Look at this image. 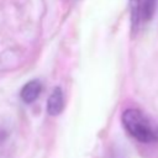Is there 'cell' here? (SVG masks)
<instances>
[{
    "instance_id": "1",
    "label": "cell",
    "mask_w": 158,
    "mask_h": 158,
    "mask_svg": "<svg viewBox=\"0 0 158 158\" xmlns=\"http://www.w3.org/2000/svg\"><path fill=\"white\" fill-rule=\"evenodd\" d=\"M122 125L127 133L142 143L158 141V126L138 109H126L121 116Z\"/></svg>"
},
{
    "instance_id": "2",
    "label": "cell",
    "mask_w": 158,
    "mask_h": 158,
    "mask_svg": "<svg viewBox=\"0 0 158 158\" xmlns=\"http://www.w3.org/2000/svg\"><path fill=\"white\" fill-rule=\"evenodd\" d=\"M64 106V98L60 88H54L47 99V112L51 116H57L62 112Z\"/></svg>"
},
{
    "instance_id": "3",
    "label": "cell",
    "mask_w": 158,
    "mask_h": 158,
    "mask_svg": "<svg viewBox=\"0 0 158 158\" xmlns=\"http://www.w3.org/2000/svg\"><path fill=\"white\" fill-rule=\"evenodd\" d=\"M41 90H42V86H41V83L38 80H36V79L35 80H30L21 89L20 96H21V99H22L23 102L31 104V102H33L38 98Z\"/></svg>"
},
{
    "instance_id": "4",
    "label": "cell",
    "mask_w": 158,
    "mask_h": 158,
    "mask_svg": "<svg viewBox=\"0 0 158 158\" xmlns=\"http://www.w3.org/2000/svg\"><path fill=\"white\" fill-rule=\"evenodd\" d=\"M128 2H130L132 28H137L139 21L142 20V0H128Z\"/></svg>"
},
{
    "instance_id": "5",
    "label": "cell",
    "mask_w": 158,
    "mask_h": 158,
    "mask_svg": "<svg viewBox=\"0 0 158 158\" xmlns=\"http://www.w3.org/2000/svg\"><path fill=\"white\" fill-rule=\"evenodd\" d=\"M157 0H142V20L149 21L156 11Z\"/></svg>"
}]
</instances>
